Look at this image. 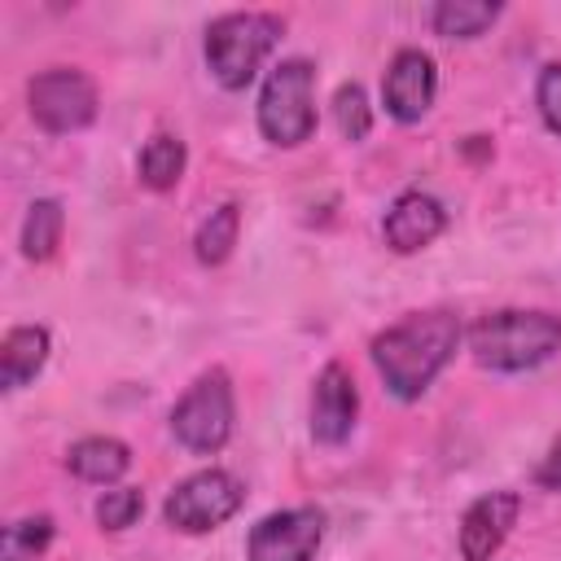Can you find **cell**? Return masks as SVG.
<instances>
[{
	"label": "cell",
	"mask_w": 561,
	"mask_h": 561,
	"mask_svg": "<svg viewBox=\"0 0 561 561\" xmlns=\"http://www.w3.org/2000/svg\"><path fill=\"white\" fill-rule=\"evenodd\" d=\"M285 22L276 13H224L206 26V66L219 79V88L241 92L245 83H254L259 66L267 61V53L276 48Z\"/></svg>",
	"instance_id": "obj_3"
},
{
	"label": "cell",
	"mask_w": 561,
	"mask_h": 561,
	"mask_svg": "<svg viewBox=\"0 0 561 561\" xmlns=\"http://www.w3.org/2000/svg\"><path fill=\"white\" fill-rule=\"evenodd\" d=\"M355 416H359L355 377L342 364H324V373L316 377V390H311V434H316V443H324V447L346 443L351 430H355Z\"/></svg>",
	"instance_id": "obj_11"
},
{
	"label": "cell",
	"mask_w": 561,
	"mask_h": 561,
	"mask_svg": "<svg viewBox=\"0 0 561 561\" xmlns=\"http://www.w3.org/2000/svg\"><path fill=\"white\" fill-rule=\"evenodd\" d=\"M245 504V486L237 473L228 469H197L188 473L162 504L167 526L184 530V535H206L215 526H224L228 517H237V508Z\"/></svg>",
	"instance_id": "obj_6"
},
{
	"label": "cell",
	"mask_w": 561,
	"mask_h": 561,
	"mask_svg": "<svg viewBox=\"0 0 561 561\" xmlns=\"http://www.w3.org/2000/svg\"><path fill=\"white\" fill-rule=\"evenodd\" d=\"M324 539V513L302 504V508H280L254 522L245 539V561H311Z\"/></svg>",
	"instance_id": "obj_8"
},
{
	"label": "cell",
	"mask_w": 561,
	"mask_h": 561,
	"mask_svg": "<svg viewBox=\"0 0 561 561\" xmlns=\"http://www.w3.org/2000/svg\"><path fill=\"white\" fill-rule=\"evenodd\" d=\"M66 465L75 478L83 482H118L127 469H131V447L123 438H110V434H92V438H79L70 451H66Z\"/></svg>",
	"instance_id": "obj_14"
},
{
	"label": "cell",
	"mask_w": 561,
	"mask_h": 561,
	"mask_svg": "<svg viewBox=\"0 0 561 561\" xmlns=\"http://www.w3.org/2000/svg\"><path fill=\"white\" fill-rule=\"evenodd\" d=\"M184 162H188L184 140H180V136H171V131H158V136H149V140H145L136 171H140V184H145V188L167 193V188H175V184H180Z\"/></svg>",
	"instance_id": "obj_15"
},
{
	"label": "cell",
	"mask_w": 561,
	"mask_h": 561,
	"mask_svg": "<svg viewBox=\"0 0 561 561\" xmlns=\"http://www.w3.org/2000/svg\"><path fill=\"white\" fill-rule=\"evenodd\" d=\"M438 96V66L430 53L421 48H399L386 79H381V101H386V114L399 118V123H416L430 114Z\"/></svg>",
	"instance_id": "obj_9"
},
{
	"label": "cell",
	"mask_w": 561,
	"mask_h": 561,
	"mask_svg": "<svg viewBox=\"0 0 561 561\" xmlns=\"http://www.w3.org/2000/svg\"><path fill=\"white\" fill-rule=\"evenodd\" d=\"M460 346V320L451 311H412L373 337V364L394 399H421Z\"/></svg>",
	"instance_id": "obj_1"
},
{
	"label": "cell",
	"mask_w": 561,
	"mask_h": 561,
	"mask_svg": "<svg viewBox=\"0 0 561 561\" xmlns=\"http://www.w3.org/2000/svg\"><path fill=\"white\" fill-rule=\"evenodd\" d=\"M535 105H539L543 123L561 136V61L543 66V75H539V83H535Z\"/></svg>",
	"instance_id": "obj_22"
},
{
	"label": "cell",
	"mask_w": 561,
	"mask_h": 561,
	"mask_svg": "<svg viewBox=\"0 0 561 561\" xmlns=\"http://www.w3.org/2000/svg\"><path fill=\"white\" fill-rule=\"evenodd\" d=\"M495 18H500V4H486V0H438L430 13L443 39H478Z\"/></svg>",
	"instance_id": "obj_17"
},
{
	"label": "cell",
	"mask_w": 561,
	"mask_h": 561,
	"mask_svg": "<svg viewBox=\"0 0 561 561\" xmlns=\"http://www.w3.org/2000/svg\"><path fill=\"white\" fill-rule=\"evenodd\" d=\"M61 232H66V210L57 197H39L31 202L26 219H22V254L31 263H48L61 245Z\"/></svg>",
	"instance_id": "obj_16"
},
{
	"label": "cell",
	"mask_w": 561,
	"mask_h": 561,
	"mask_svg": "<svg viewBox=\"0 0 561 561\" xmlns=\"http://www.w3.org/2000/svg\"><path fill=\"white\" fill-rule=\"evenodd\" d=\"M232 421H237V403H232V381L224 368H206L184 390V399L171 408V434L193 456L224 451L232 438Z\"/></svg>",
	"instance_id": "obj_5"
},
{
	"label": "cell",
	"mask_w": 561,
	"mask_h": 561,
	"mask_svg": "<svg viewBox=\"0 0 561 561\" xmlns=\"http://www.w3.org/2000/svg\"><path fill=\"white\" fill-rule=\"evenodd\" d=\"M333 118H337V131L346 140H364L368 127H373V110H368V96L359 83H342L337 96H333Z\"/></svg>",
	"instance_id": "obj_20"
},
{
	"label": "cell",
	"mask_w": 561,
	"mask_h": 561,
	"mask_svg": "<svg viewBox=\"0 0 561 561\" xmlns=\"http://www.w3.org/2000/svg\"><path fill=\"white\" fill-rule=\"evenodd\" d=\"M26 105L44 131L70 136L96 118V83L75 66H53L26 83Z\"/></svg>",
	"instance_id": "obj_7"
},
{
	"label": "cell",
	"mask_w": 561,
	"mask_h": 561,
	"mask_svg": "<svg viewBox=\"0 0 561 561\" xmlns=\"http://www.w3.org/2000/svg\"><path fill=\"white\" fill-rule=\"evenodd\" d=\"M57 526L48 513H31V517H18L4 526V539H0V561H35L48 552Z\"/></svg>",
	"instance_id": "obj_19"
},
{
	"label": "cell",
	"mask_w": 561,
	"mask_h": 561,
	"mask_svg": "<svg viewBox=\"0 0 561 561\" xmlns=\"http://www.w3.org/2000/svg\"><path fill=\"white\" fill-rule=\"evenodd\" d=\"M259 131L280 149H298L316 131V66L307 57H285L272 66L259 92Z\"/></svg>",
	"instance_id": "obj_4"
},
{
	"label": "cell",
	"mask_w": 561,
	"mask_h": 561,
	"mask_svg": "<svg viewBox=\"0 0 561 561\" xmlns=\"http://www.w3.org/2000/svg\"><path fill=\"white\" fill-rule=\"evenodd\" d=\"M145 513V491L140 486H114L96 500V522L101 530H127Z\"/></svg>",
	"instance_id": "obj_21"
},
{
	"label": "cell",
	"mask_w": 561,
	"mask_h": 561,
	"mask_svg": "<svg viewBox=\"0 0 561 561\" xmlns=\"http://www.w3.org/2000/svg\"><path fill=\"white\" fill-rule=\"evenodd\" d=\"M469 351L482 368L495 373H526L548 364L561 351V316L552 311H491L469 329Z\"/></svg>",
	"instance_id": "obj_2"
},
{
	"label": "cell",
	"mask_w": 561,
	"mask_h": 561,
	"mask_svg": "<svg viewBox=\"0 0 561 561\" xmlns=\"http://www.w3.org/2000/svg\"><path fill=\"white\" fill-rule=\"evenodd\" d=\"M48 329L44 324H18L4 333V346H0V381L4 390H22L26 381H35V373L44 368L48 359Z\"/></svg>",
	"instance_id": "obj_13"
},
{
	"label": "cell",
	"mask_w": 561,
	"mask_h": 561,
	"mask_svg": "<svg viewBox=\"0 0 561 561\" xmlns=\"http://www.w3.org/2000/svg\"><path fill=\"white\" fill-rule=\"evenodd\" d=\"M443 228H447L443 202L430 197V193H421V188H408V193H399V197L390 202L386 224H381V237H386V245H390L394 254H416V250H425Z\"/></svg>",
	"instance_id": "obj_12"
},
{
	"label": "cell",
	"mask_w": 561,
	"mask_h": 561,
	"mask_svg": "<svg viewBox=\"0 0 561 561\" xmlns=\"http://www.w3.org/2000/svg\"><path fill=\"white\" fill-rule=\"evenodd\" d=\"M237 232H241V206H237V202H224V206H215V210L202 219L197 237H193V254H197V263H206V267H219V263L232 254V245H237Z\"/></svg>",
	"instance_id": "obj_18"
},
{
	"label": "cell",
	"mask_w": 561,
	"mask_h": 561,
	"mask_svg": "<svg viewBox=\"0 0 561 561\" xmlns=\"http://www.w3.org/2000/svg\"><path fill=\"white\" fill-rule=\"evenodd\" d=\"M535 482H539V486H548V491H561V438H557V443L548 447V456L539 460Z\"/></svg>",
	"instance_id": "obj_23"
},
{
	"label": "cell",
	"mask_w": 561,
	"mask_h": 561,
	"mask_svg": "<svg viewBox=\"0 0 561 561\" xmlns=\"http://www.w3.org/2000/svg\"><path fill=\"white\" fill-rule=\"evenodd\" d=\"M517 513H522V495L517 491L478 495L460 517V557L465 561H491L504 548V539L513 535Z\"/></svg>",
	"instance_id": "obj_10"
}]
</instances>
